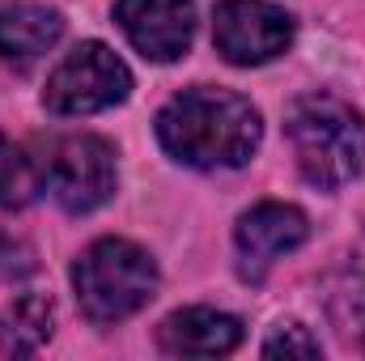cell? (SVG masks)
Wrapping results in <instances>:
<instances>
[{
    "label": "cell",
    "mask_w": 365,
    "mask_h": 361,
    "mask_svg": "<svg viewBox=\"0 0 365 361\" xmlns=\"http://www.w3.org/2000/svg\"><path fill=\"white\" fill-rule=\"evenodd\" d=\"M158 141L191 171H234L259 149L264 119L242 93L191 86L158 111Z\"/></svg>",
    "instance_id": "obj_1"
},
{
    "label": "cell",
    "mask_w": 365,
    "mask_h": 361,
    "mask_svg": "<svg viewBox=\"0 0 365 361\" xmlns=\"http://www.w3.org/2000/svg\"><path fill=\"white\" fill-rule=\"evenodd\" d=\"M284 136L293 145L302 179L336 191L365 171V115L327 90L302 93L284 111Z\"/></svg>",
    "instance_id": "obj_2"
},
{
    "label": "cell",
    "mask_w": 365,
    "mask_h": 361,
    "mask_svg": "<svg viewBox=\"0 0 365 361\" xmlns=\"http://www.w3.org/2000/svg\"><path fill=\"white\" fill-rule=\"evenodd\" d=\"M73 293L90 323H123L158 293V264L128 238H98L73 264Z\"/></svg>",
    "instance_id": "obj_3"
},
{
    "label": "cell",
    "mask_w": 365,
    "mask_h": 361,
    "mask_svg": "<svg viewBox=\"0 0 365 361\" xmlns=\"http://www.w3.org/2000/svg\"><path fill=\"white\" fill-rule=\"evenodd\" d=\"M128 93H132L128 64L106 43L90 39L56 64V73L47 77V90H43V106L51 115H93V111L119 106Z\"/></svg>",
    "instance_id": "obj_4"
},
{
    "label": "cell",
    "mask_w": 365,
    "mask_h": 361,
    "mask_svg": "<svg viewBox=\"0 0 365 361\" xmlns=\"http://www.w3.org/2000/svg\"><path fill=\"white\" fill-rule=\"evenodd\" d=\"M43 187L64 213H93L115 195V149L102 136H64L43 162Z\"/></svg>",
    "instance_id": "obj_5"
},
{
    "label": "cell",
    "mask_w": 365,
    "mask_h": 361,
    "mask_svg": "<svg viewBox=\"0 0 365 361\" xmlns=\"http://www.w3.org/2000/svg\"><path fill=\"white\" fill-rule=\"evenodd\" d=\"M212 43L230 64L255 68L289 51L293 17L268 0H221L212 13Z\"/></svg>",
    "instance_id": "obj_6"
},
{
    "label": "cell",
    "mask_w": 365,
    "mask_h": 361,
    "mask_svg": "<svg viewBox=\"0 0 365 361\" xmlns=\"http://www.w3.org/2000/svg\"><path fill=\"white\" fill-rule=\"evenodd\" d=\"M115 21L145 60L175 64L191 47L195 4L191 0H115Z\"/></svg>",
    "instance_id": "obj_7"
},
{
    "label": "cell",
    "mask_w": 365,
    "mask_h": 361,
    "mask_svg": "<svg viewBox=\"0 0 365 361\" xmlns=\"http://www.w3.org/2000/svg\"><path fill=\"white\" fill-rule=\"evenodd\" d=\"M310 238V221L302 208L280 204V200H264L251 213L238 217L234 230V247H238V268L247 280H264V272L272 268L280 255L297 251Z\"/></svg>",
    "instance_id": "obj_8"
},
{
    "label": "cell",
    "mask_w": 365,
    "mask_h": 361,
    "mask_svg": "<svg viewBox=\"0 0 365 361\" xmlns=\"http://www.w3.org/2000/svg\"><path fill=\"white\" fill-rule=\"evenodd\" d=\"M158 345L175 357H225L242 345V323L212 306H182L162 319Z\"/></svg>",
    "instance_id": "obj_9"
},
{
    "label": "cell",
    "mask_w": 365,
    "mask_h": 361,
    "mask_svg": "<svg viewBox=\"0 0 365 361\" xmlns=\"http://www.w3.org/2000/svg\"><path fill=\"white\" fill-rule=\"evenodd\" d=\"M64 39V17L60 9L17 0L0 4V60L13 68H34L56 43Z\"/></svg>",
    "instance_id": "obj_10"
},
{
    "label": "cell",
    "mask_w": 365,
    "mask_h": 361,
    "mask_svg": "<svg viewBox=\"0 0 365 361\" xmlns=\"http://www.w3.org/2000/svg\"><path fill=\"white\" fill-rule=\"evenodd\" d=\"M56 327L51 298L43 293H21L0 310V353L4 357H34Z\"/></svg>",
    "instance_id": "obj_11"
},
{
    "label": "cell",
    "mask_w": 365,
    "mask_h": 361,
    "mask_svg": "<svg viewBox=\"0 0 365 361\" xmlns=\"http://www.w3.org/2000/svg\"><path fill=\"white\" fill-rule=\"evenodd\" d=\"M38 187H43L38 166L13 141L0 136V208H26Z\"/></svg>",
    "instance_id": "obj_12"
},
{
    "label": "cell",
    "mask_w": 365,
    "mask_h": 361,
    "mask_svg": "<svg viewBox=\"0 0 365 361\" xmlns=\"http://www.w3.org/2000/svg\"><path fill=\"white\" fill-rule=\"evenodd\" d=\"M323 345L319 336H310V327H302L297 319L276 323V332L264 340V357H319Z\"/></svg>",
    "instance_id": "obj_13"
}]
</instances>
